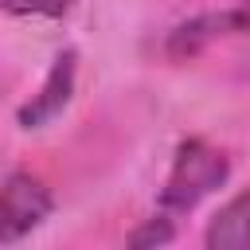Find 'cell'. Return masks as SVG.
Returning <instances> with one entry per match:
<instances>
[{
	"instance_id": "cell-1",
	"label": "cell",
	"mask_w": 250,
	"mask_h": 250,
	"mask_svg": "<svg viewBox=\"0 0 250 250\" xmlns=\"http://www.w3.org/2000/svg\"><path fill=\"white\" fill-rule=\"evenodd\" d=\"M227 176H230V160L219 148H211L199 137L180 141L176 160H172V172H168L164 191H160V215L176 219V215L195 211L211 191H219L227 184Z\"/></svg>"
},
{
	"instance_id": "cell-2",
	"label": "cell",
	"mask_w": 250,
	"mask_h": 250,
	"mask_svg": "<svg viewBox=\"0 0 250 250\" xmlns=\"http://www.w3.org/2000/svg\"><path fill=\"white\" fill-rule=\"evenodd\" d=\"M51 211H55L51 188L31 172H12L0 184V242L27 238Z\"/></svg>"
},
{
	"instance_id": "cell-3",
	"label": "cell",
	"mask_w": 250,
	"mask_h": 250,
	"mask_svg": "<svg viewBox=\"0 0 250 250\" xmlns=\"http://www.w3.org/2000/svg\"><path fill=\"white\" fill-rule=\"evenodd\" d=\"M74 74H78V51H74V47H66V51H59V55H55V62H51V70H47V78H43L39 94H31V102H27V105H20L16 121H20L23 129H43V125H51V121L70 105Z\"/></svg>"
},
{
	"instance_id": "cell-4",
	"label": "cell",
	"mask_w": 250,
	"mask_h": 250,
	"mask_svg": "<svg viewBox=\"0 0 250 250\" xmlns=\"http://www.w3.org/2000/svg\"><path fill=\"white\" fill-rule=\"evenodd\" d=\"M207 250H250V188L230 195L203 230Z\"/></svg>"
},
{
	"instance_id": "cell-5",
	"label": "cell",
	"mask_w": 250,
	"mask_h": 250,
	"mask_svg": "<svg viewBox=\"0 0 250 250\" xmlns=\"http://www.w3.org/2000/svg\"><path fill=\"white\" fill-rule=\"evenodd\" d=\"M219 35H230V16L227 12H203V16H191L188 23H180L172 35H168V55L184 59V55H195L203 51L211 39Z\"/></svg>"
},
{
	"instance_id": "cell-6",
	"label": "cell",
	"mask_w": 250,
	"mask_h": 250,
	"mask_svg": "<svg viewBox=\"0 0 250 250\" xmlns=\"http://www.w3.org/2000/svg\"><path fill=\"white\" fill-rule=\"evenodd\" d=\"M74 4L78 0H0V12H8V16H47V20H59Z\"/></svg>"
},
{
	"instance_id": "cell-7",
	"label": "cell",
	"mask_w": 250,
	"mask_h": 250,
	"mask_svg": "<svg viewBox=\"0 0 250 250\" xmlns=\"http://www.w3.org/2000/svg\"><path fill=\"white\" fill-rule=\"evenodd\" d=\"M176 238V227H172V219L168 215H156V219H148V223H141L133 234H129V246H164V242H172Z\"/></svg>"
},
{
	"instance_id": "cell-8",
	"label": "cell",
	"mask_w": 250,
	"mask_h": 250,
	"mask_svg": "<svg viewBox=\"0 0 250 250\" xmlns=\"http://www.w3.org/2000/svg\"><path fill=\"white\" fill-rule=\"evenodd\" d=\"M230 16V35H250V0H238L234 8H227Z\"/></svg>"
}]
</instances>
